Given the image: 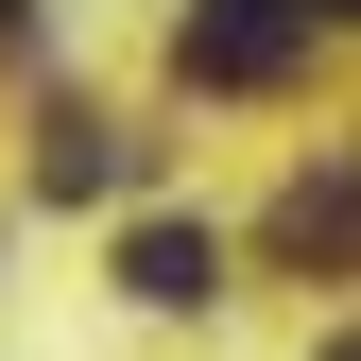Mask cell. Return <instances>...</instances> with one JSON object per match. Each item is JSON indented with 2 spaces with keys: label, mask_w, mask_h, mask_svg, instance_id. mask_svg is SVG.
<instances>
[{
  "label": "cell",
  "mask_w": 361,
  "mask_h": 361,
  "mask_svg": "<svg viewBox=\"0 0 361 361\" xmlns=\"http://www.w3.org/2000/svg\"><path fill=\"white\" fill-rule=\"evenodd\" d=\"M293 52H310V0H190V35H172V69L224 86V104H241V86H276Z\"/></svg>",
  "instance_id": "6da1fadb"
},
{
  "label": "cell",
  "mask_w": 361,
  "mask_h": 361,
  "mask_svg": "<svg viewBox=\"0 0 361 361\" xmlns=\"http://www.w3.org/2000/svg\"><path fill=\"white\" fill-rule=\"evenodd\" d=\"M121 293H138V310H207L224 293V241H207V224H138V241H121Z\"/></svg>",
  "instance_id": "7a4b0ae2"
},
{
  "label": "cell",
  "mask_w": 361,
  "mask_h": 361,
  "mask_svg": "<svg viewBox=\"0 0 361 361\" xmlns=\"http://www.w3.org/2000/svg\"><path fill=\"white\" fill-rule=\"evenodd\" d=\"M276 258H361V172H293V207H276Z\"/></svg>",
  "instance_id": "3957f363"
},
{
  "label": "cell",
  "mask_w": 361,
  "mask_h": 361,
  "mask_svg": "<svg viewBox=\"0 0 361 361\" xmlns=\"http://www.w3.org/2000/svg\"><path fill=\"white\" fill-rule=\"evenodd\" d=\"M35 172L86 207V190H121V138H104V121H52V138H35Z\"/></svg>",
  "instance_id": "277c9868"
},
{
  "label": "cell",
  "mask_w": 361,
  "mask_h": 361,
  "mask_svg": "<svg viewBox=\"0 0 361 361\" xmlns=\"http://www.w3.org/2000/svg\"><path fill=\"white\" fill-rule=\"evenodd\" d=\"M310 361H361V327H344V344H310Z\"/></svg>",
  "instance_id": "5b68a950"
},
{
  "label": "cell",
  "mask_w": 361,
  "mask_h": 361,
  "mask_svg": "<svg viewBox=\"0 0 361 361\" xmlns=\"http://www.w3.org/2000/svg\"><path fill=\"white\" fill-rule=\"evenodd\" d=\"M310 18H361V0H310Z\"/></svg>",
  "instance_id": "8992f818"
}]
</instances>
